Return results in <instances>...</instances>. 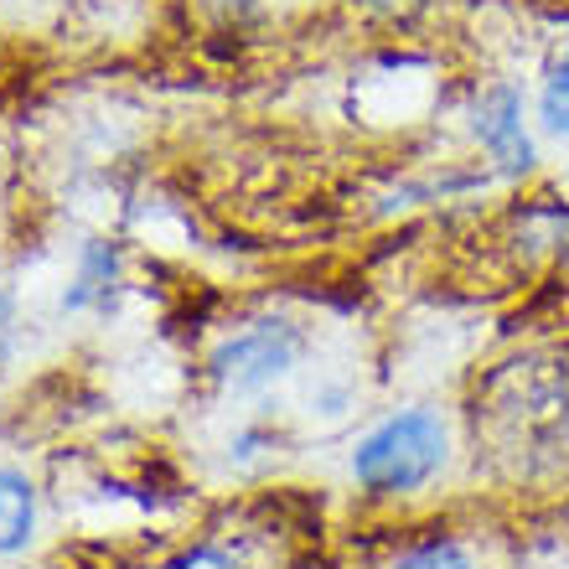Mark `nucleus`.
Returning <instances> with one entry per match:
<instances>
[{
    "label": "nucleus",
    "mask_w": 569,
    "mask_h": 569,
    "mask_svg": "<svg viewBox=\"0 0 569 569\" xmlns=\"http://www.w3.org/2000/svg\"><path fill=\"white\" fill-rule=\"evenodd\" d=\"M539 120H543V130H549V136H569V47L555 58L549 78H543Z\"/></svg>",
    "instance_id": "nucleus-5"
},
{
    "label": "nucleus",
    "mask_w": 569,
    "mask_h": 569,
    "mask_svg": "<svg viewBox=\"0 0 569 569\" xmlns=\"http://www.w3.org/2000/svg\"><path fill=\"white\" fill-rule=\"evenodd\" d=\"M393 569H477L471 559H466L461 543H450V539H430L420 543V549H409V555H399V565Z\"/></svg>",
    "instance_id": "nucleus-6"
},
{
    "label": "nucleus",
    "mask_w": 569,
    "mask_h": 569,
    "mask_svg": "<svg viewBox=\"0 0 569 569\" xmlns=\"http://www.w3.org/2000/svg\"><path fill=\"white\" fill-rule=\"evenodd\" d=\"M477 136L508 177H523L528 166H533V140H528V130H523V99H518V89H508V83H497V89L481 93Z\"/></svg>",
    "instance_id": "nucleus-3"
},
{
    "label": "nucleus",
    "mask_w": 569,
    "mask_h": 569,
    "mask_svg": "<svg viewBox=\"0 0 569 569\" xmlns=\"http://www.w3.org/2000/svg\"><path fill=\"white\" fill-rule=\"evenodd\" d=\"M450 435L440 425V415L430 409H405V415H389V420L368 430L352 450V477L378 497H405L420 492L425 481L446 466Z\"/></svg>",
    "instance_id": "nucleus-1"
},
{
    "label": "nucleus",
    "mask_w": 569,
    "mask_h": 569,
    "mask_svg": "<svg viewBox=\"0 0 569 569\" xmlns=\"http://www.w3.org/2000/svg\"><path fill=\"white\" fill-rule=\"evenodd\" d=\"M171 569H228V559L212 555V549H192V555H181Z\"/></svg>",
    "instance_id": "nucleus-8"
},
{
    "label": "nucleus",
    "mask_w": 569,
    "mask_h": 569,
    "mask_svg": "<svg viewBox=\"0 0 569 569\" xmlns=\"http://www.w3.org/2000/svg\"><path fill=\"white\" fill-rule=\"evenodd\" d=\"M300 352V337L284 321H254L249 331H239V337H228L218 352H212V378L223 383V389H264V383H274V378L296 362Z\"/></svg>",
    "instance_id": "nucleus-2"
},
{
    "label": "nucleus",
    "mask_w": 569,
    "mask_h": 569,
    "mask_svg": "<svg viewBox=\"0 0 569 569\" xmlns=\"http://www.w3.org/2000/svg\"><path fill=\"white\" fill-rule=\"evenodd\" d=\"M104 280H114V254L93 243V249H89V264H83V280H78V290L68 296V306H83L89 296H99V290H104Z\"/></svg>",
    "instance_id": "nucleus-7"
},
{
    "label": "nucleus",
    "mask_w": 569,
    "mask_h": 569,
    "mask_svg": "<svg viewBox=\"0 0 569 569\" xmlns=\"http://www.w3.org/2000/svg\"><path fill=\"white\" fill-rule=\"evenodd\" d=\"M31 518H37L31 481L16 471H0V555H16L31 539Z\"/></svg>",
    "instance_id": "nucleus-4"
}]
</instances>
